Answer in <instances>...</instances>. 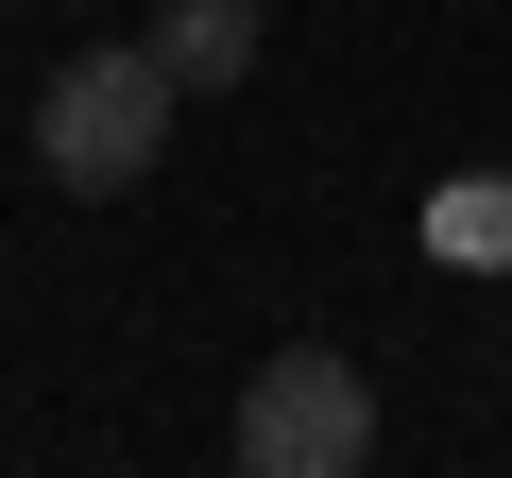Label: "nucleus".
Wrapping results in <instances>:
<instances>
[{"label": "nucleus", "mask_w": 512, "mask_h": 478, "mask_svg": "<svg viewBox=\"0 0 512 478\" xmlns=\"http://www.w3.org/2000/svg\"><path fill=\"white\" fill-rule=\"evenodd\" d=\"M171 69H154V35H120V52H69L52 86H35V171L69 188V205H120L137 171H154V137H171Z\"/></svg>", "instance_id": "nucleus-1"}, {"label": "nucleus", "mask_w": 512, "mask_h": 478, "mask_svg": "<svg viewBox=\"0 0 512 478\" xmlns=\"http://www.w3.org/2000/svg\"><path fill=\"white\" fill-rule=\"evenodd\" d=\"M239 461H256V478H359V461H376V393H359V359H325V342L256 359V393H239Z\"/></svg>", "instance_id": "nucleus-2"}, {"label": "nucleus", "mask_w": 512, "mask_h": 478, "mask_svg": "<svg viewBox=\"0 0 512 478\" xmlns=\"http://www.w3.org/2000/svg\"><path fill=\"white\" fill-rule=\"evenodd\" d=\"M256 35H274V0H154V69H171L188 103L256 86Z\"/></svg>", "instance_id": "nucleus-3"}, {"label": "nucleus", "mask_w": 512, "mask_h": 478, "mask_svg": "<svg viewBox=\"0 0 512 478\" xmlns=\"http://www.w3.org/2000/svg\"><path fill=\"white\" fill-rule=\"evenodd\" d=\"M427 239H444V257H512V171H495V188H444Z\"/></svg>", "instance_id": "nucleus-4"}]
</instances>
